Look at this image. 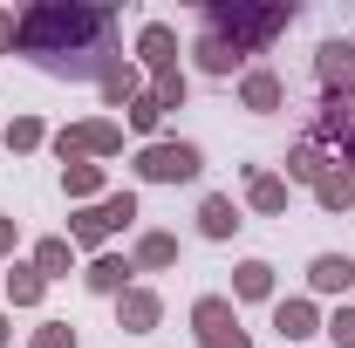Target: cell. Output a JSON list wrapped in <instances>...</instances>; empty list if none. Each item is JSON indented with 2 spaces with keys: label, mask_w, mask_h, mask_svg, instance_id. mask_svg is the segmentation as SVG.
I'll return each mask as SVG.
<instances>
[{
  "label": "cell",
  "mask_w": 355,
  "mask_h": 348,
  "mask_svg": "<svg viewBox=\"0 0 355 348\" xmlns=\"http://www.w3.org/2000/svg\"><path fill=\"white\" fill-rule=\"evenodd\" d=\"M21 55H35L48 76H69V82H103L116 69V7H83V0H48L21 14Z\"/></svg>",
  "instance_id": "1"
},
{
  "label": "cell",
  "mask_w": 355,
  "mask_h": 348,
  "mask_svg": "<svg viewBox=\"0 0 355 348\" xmlns=\"http://www.w3.org/2000/svg\"><path fill=\"white\" fill-rule=\"evenodd\" d=\"M294 28V7H280V0H232V7H205L198 14V69L205 76H232L246 55H266L273 35H287Z\"/></svg>",
  "instance_id": "2"
},
{
  "label": "cell",
  "mask_w": 355,
  "mask_h": 348,
  "mask_svg": "<svg viewBox=\"0 0 355 348\" xmlns=\"http://www.w3.org/2000/svg\"><path fill=\"white\" fill-rule=\"evenodd\" d=\"M198 171H205V157L184 137H157V143L137 150V177H150V184H191Z\"/></svg>",
  "instance_id": "3"
},
{
  "label": "cell",
  "mask_w": 355,
  "mask_h": 348,
  "mask_svg": "<svg viewBox=\"0 0 355 348\" xmlns=\"http://www.w3.org/2000/svg\"><path fill=\"white\" fill-rule=\"evenodd\" d=\"M191 335H198V348H253V335L239 328V307L225 301V294L191 301Z\"/></svg>",
  "instance_id": "4"
},
{
  "label": "cell",
  "mask_w": 355,
  "mask_h": 348,
  "mask_svg": "<svg viewBox=\"0 0 355 348\" xmlns=\"http://www.w3.org/2000/svg\"><path fill=\"white\" fill-rule=\"evenodd\" d=\"M130 218H137V191H110V198H96L89 212L69 218V239H76V246H103V239L123 232Z\"/></svg>",
  "instance_id": "5"
},
{
  "label": "cell",
  "mask_w": 355,
  "mask_h": 348,
  "mask_svg": "<svg viewBox=\"0 0 355 348\" xmlns=\"http://www.w3.org/2000/svg\"><path fill=\"white\" fill-rule=\"evenodd\" d=\"M55 150H62V164L116 157V150H123V123H110V116H96V123H69V130L55 137Z\"/></svg>",
  "instance_id": "6"
},
{
  "label": "cell",
  "mask_w": 355,
  "mask_h": 348,
  "mask_svg": "<svg viewBox=\"0 0 355 348\" xmlns=\"http://www.w3.org/2000/svg\"><path fill=\"white\" fill-rule=\"evenodd\" d=\"M314 76L328 103H355V48L349 42H321L314 48Z\"/></svg>",
  "instance_id": "7"
},
{
  "label": "cell",
  "mask_w": 355,
  "mask_h": 348,
  "mask_svg": "<svg viewBox=\"0 0 355 348\" xmlns=\"http://www.w3.org/2000/svg\"><path fill=\"white\" fill-rule=\"evenodd\" d=\"M137 69H150V76L178 69V28L171 21H144V35H137Z\"/></svg>",
  "instance_id": "8"
},
{
  "label": "cell",
  "mask_w": 355,
  "mask_h": 348,
  "mask_svg": "<svg viewBox=\"0 0 355 348\" xmlns=\"http://www.w3.org/2000/svg\"><path fill=\"white\" fill-rule=\"evenodd\" d=\"M273 335H280V342H308V335H321V307H314L308 294L273 301Z\"/></svg>",
  "instance_id": "9"
},
{
  "label": "cell",
  "mask_w": 355,
  "mask_h": 348,
  "mask_svg": "<svg viewBox=\"0 0 355 348\" xmlns=\"http://www.w3.org/2000/svg\"><path fill=\"white\" fill-rule=\"evenodd\" d=\"M164 321V301L150 294V287H130V294H116V328L123 335H150Z\"/></svg>",
  "instance_id": "10"
},
{
  "label": "cell",
  "mask_w": 355,
  "mask_h": 348,
  "mask_svg": "<svg viewBox=\"0 0 355 348\" xmlns=\"http://www.w3.org/2000/svg\"><path fill=\"white\" fill-rule=\"evenodd\" d=\"M308 287L314 294H349L355 287V253H314L308 260Z\"/></svg>",
  "instance_id": "11"
},
{
  "label": "cell",
  "mask_w": 355,
  "mask_h": 348,
  "mask_svg": "<svg viewBox=\"0 0 355 348\" xmlns=\"http://www.w3.org/2000/svg\"><path fill=\"white\" fill-rule=\"evenodd\" d=\"M130 273L137 266L123 260V253H96V260L83 266V287L89 294H130Z\"/></svg>",
  "instance_id": "12"
},
{
  "label": "cell",
  "mask_w": 355,
  "mask_h": 348,
  "mask_svg": "<svg viewBox=\"0 0 355 348\" xmlns=\"http://www.w3.org/2000/svg\"><path fill=\"white\" fill-rule=\"evenodd\" d=\"M239 103H246L253 116H273V110L287 103V82H280L273 69H246V82H239Z\"/></svg>",
  "instance_id": "13"
},
{
  "label": "cell",
  "mask_w": 355,
  "mask_h": 348,
  "mask_svg": "<svg viewBox=\"0 0 355 348\" xmlns=\"http://www.w3.org/2000/svg\"><path fill=\"white\" fill-rule=\"evenodd\" d=\"M246 205H253V212H287V177L246 164Z\"/></svg>",
  "instance_id": "14"
},
{
  "label": "cell",
  "mask_w": 355,
  "mask_h": 348,
  "mask_svg": "<svg viewBox=\"0 0 355 348\" xmlns=\"http://www.w3.org/2000/svg\"><path fill=\"white\" fill-rule=\"evenodd\" d=\"M0 287H7L14 307H42V294H48V280L35 273V260H28V266H0Z\"/></svg>",
  "instance_id": "15"
},
{
  "label": "cell",
  "mask_w": 355,
  "mask_h": 348,
  "mask_svg": "<svg viewBox=\"0 0 355 348\" xmlns=\"http://www.w3.org/2000/svg\"><path fill=\"white\" fill-rule=\"evenodd\" d=\"M321 177H328V150L301 137V143L287 150V184H321Z\"/></svg>",
  "instance_id": "16"
},
{
  "label": "cell",
  "mask_w": 355,
  "mask_h": 348,
  "mask_svg": "<svg viewBox=\"0 0 355 348\" xmlns=\"http://www.w3.org/2000/svg\"><path fill=\"white\" fill-rule=\"evenodd\" d=\"M239 225H246V218H239V205H232V198H219V191L198 205V232H205V239H232Z\"/></svg>",
  "instance_id": "17"
},
{
  "label": "cell",
  "mask_w": 355,
  "mask_h": 348,
  "mask_svg": "<svg viewBox=\"0 0 355 348\" xmlns=\"http://www.w3.org/2000/svg\"><path fill=\"white\" fill-rule=\"evenodd\" d=\"M130 266H137V273H164V266H178V239H171V232H144L137 253H130Z\"/></svg>",
  "instance_id": "18"
},
{
  "label": "cell",
  "mask_w": 355,
  "mask_h": 348,
  "mask_svg": "<svg viewBox=\"0 0 355 348\" xmlns=\"http://www.w3.org/2000/svg\"><path fill=\"white\" fill-rule=\"evenodd\" d=\"M137 96H144V69H130V62H116V69L103 76V103H110V110H130Z\"/></svg>",
  "instance_id": "19"
},
{
  "label": "cell",
  "mask_w": 355,
  "mask_h": 348,
  "mask_svg": "<svg viewBox=\"0 0 355 348\" xmlns=\"http://www.w3.org/2000/svg\"><path fill=\"white\" fill-rule=\"evenodd\" d=\"M232 294H239V301H273V266H266V260H239Z\"/></svg>",
  "instance_id": "20"
},
{
  "label": "cell",
  "mask_w": 355,
  "mask_h": 348,
  "mask_svg": "<svg viewBox=\"0 0 355 348\" xmlns=\"http://www.w3.org/2000/svg\"><path fill=\"white\" fill-rule=\"evenodd\" d=\"M35 273H42V280H69V273H76V246H69V239H42V246H35Z\"/></svg>",
  "instance_id": "21"
},
{
  "label": "cell",
  "mask_w": 355,
  "mask_h": 348,
  "mask_svg": "<svg viewBox=\"0 0 355 348\" xmlns=\"http://www.w3.org/2000/svg\"><path fill=\"white\" fill-rule=\"evenodd\" d=\"M184 96H191L184 69H164V76H150V103H157V110H184Z\"/></svg>",
  "instance_id": "22"
},
{
  "label": "cell",
  "mask_w": 355,
  "mask_h": 348,
  "mask_svg": "<svg viewBox=\"0 0 355 348\" xmlns=\"http://www.w3.org/2000/svg\"><path fill=\"white\" fill-rule=\"evenodd\" d=\"M123 123H130L137 137H150V143H157V123H164V110H157V103H150V89H144V96H137L130 110H123Z\"/></svg>",
  "instance_id": "23"
},
{
  "label": "cell",
  "mask_w": 355,
  "mask_h": 348,
  "mask_svg": "<svg viewBox=\"0 0 355 348\" xmlns=\"http://www.w3.org/2000/svg\"><path fill=\"white\" fill-rule=\"evenodd\" d=\"M42 143H48L42 116H14V123H7V150H21V157H28V150H42Z\"/></svg>",
  "instance_id": "24"
},
{
  "label": "cell",
  "mask_w": 355,
  "mask_h": 348,
  "mask_svg": "<svg viewBox=\"0 0 355 348\" xmlns=\"http://www.w3.org/2000/svg\"><path fill=\"white\" fill-rule=\"evenodd\" d=\"M62 191H69V198H96V191H103V164H69V171H62Z\"/></svg>",
  "instance_id": "25"
},
{
  "label": "cell",
  "mask_w": 355,
  "mask_h": 348,
  "mask_svg": "<svg viewBox=\"0 0 355 348\" xmlns=\"http://www.w3.org/2000/svg\"><path fill=\"white\" fill-rule=\"evenodd\" d=\"M28 348H76V328H69V321H42Z\"/></svg>",
  "instance_id": "26"
},
{
  "label": "cell",
  "mask_w": 355,
  "mask_h": 348,
  "mask_svg": "<svg viewBox=\"0 0 355 348\" xmlns=\"http://www.w3.org/2000/svg\"><path fill=\"white\" fill-rule=\"evenodd\" d=\"M321 328H328V335H335L342 348H355V307H335V314H328Z\"/></svg>",
  "instance_id": "27"
},
{
  "label": "cell",
  "mask_w": 355,
  "mask_h": 348,
  "mask_svg": "<svg viewBox=\"0 0 355 348\" xmlns=\"http://www.w3.org/2000/svg\"><path fill=\"white\" fill-rule=\"evenodd\" d=\"M14 35H21V21H14V14H0V55L14 48Z\"/></svg>",
  "instance_id": "28"
},
{
  "label": "cell",
  "mask_w": 355,
  "mask_h": 348,
  "mask_svg": "<svg viewBox=\"0 0 355 348\" xmlns=\"http://www.w3.org/2000/svg\"><path fill=\"white\" fill-rule=\"evenodd\" d=\"M14 253V218H0V260Z\"/></svg>",
  "instance_id": "29"
},
{
  "label": "cell",
  "mask_w": 355,
  "mask_h": 348,
  "mask_svg": "<svg viewBox=\"0 0 355 348\" xmlns=\"http://www.w3.org/2000/svg\"><path fill=\"white\" fill-rule=\"evenodd\" d=\"M0 348H7V314H0Z\"/></svg>",
  "instance_id": "30"
}]
</instances>
